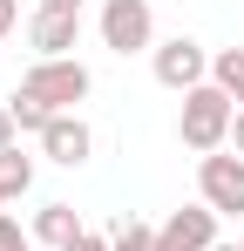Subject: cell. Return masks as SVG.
Segmentation results:
<instances>
[{"label":"cell","mask_w":244,"mask_h":251,"mask_svg":"<svg viewBox=\"0 0 244 251\" xmlns=\"http://www.w3.org/2000/svg\"><path fill=\"white\" fill-rule=\"evenodd\" d=\"M231 123H238V102L217 82H203V88H190L183 109H176V143H183L190 156H217V150H231Z\"/></svg>","instance_id":"cell-1"},{"label":"cell","mask_w":244,"mask_h":251,"mask_svg":"<svg viewBox=\"0 0 244 251\" xmlns=\"http://www.w3.org/2000/svg\"><path fill=\"white\" fill-rule=\"evenodd\" d=\"M14 21H21V0H0V41L14 34Z\"/></svg>","instance_id":"cell-15"},{"label":"cell","mask_w":244,"mask_h":251,"mask_svg":"<svg viewBox=\"0 0 244 251\" xmlns=\"http://www.w3.org/2000/svg\"><path fill=\"white\" fill-rule=\"evenodd\" d=\"M238 251H244V245H238Z\"/></svg>","instance_id":"cell-21"},{"label":"cell","mask_w":244,"mask_h":251,"mask_svg":"<svg viewBox=\"0 0 244 251\" xmlns=\"http://www.w3.org/2000/svg\"><path fill=\"white\" fill-rule=\"evenodd\" d=\"M14 143H21V129H14V109L0 102V150H14Z\"/></svg>","instance_id":"cell-14"},{"label":"cell","mask_w":244,"mask_h":251,"mask_svg":"<svg viewBox=\"0 0 244 251\" xmlns=\"http://www.w3.org/2000/svg\"><path fill=\"white\" fill-rule=\"evenodd\" d=\"M68 251H116V245H109V238H95V231H81V238H75Z\"/></svg>","instance_id":"cell-16"},{"label":"cell","mask_w":244,"mask_h":251,"mask_svg":"<svg viewBox=\"0 0 244 251\" xmlns=\"http://www.w3.org/2000/svg\"><path fill=\"white\" fill-rule=\"evenodd\" d=\"M41 156L61 170H81L88 156H95V129L81 123V116H54V123L41 129Z\"/></svg>","instance_id":"cell-7"},{"label":"cell","mask_w":244,"mask_h":251,"mask_svg":"<svg viewBox=\"0 0 244 251\" xmlns=\"http://www.w3.org/2000/svg\"><path fill=\"white\" fill-rule=\"evenodd\" d=\"M210 82L244 109V48H217V54H210Z\"/></svg>","instance_id":"cell-10"},{"label":"cell","mask_w":244,"mask_h":251,"mask_svg":"<svg viewBox=\"0 0 244 251\" xmlns=\"http://www.w3.org/2000/svg\"><path fill=\"white\" fill-rule=\"evenodd\" d=\"M149 68H156V82H163V88L190 95V88H203V82H210V48H203V41H190V34H170V41H156Z\"/></svg>","instance_id":"cell-4"},{"label":"cell","mask_w":244,"mask_h":251,"mask_svg":"<svg viewBox=\"0 0 244 251\" xmlns=\"http://www.w3.org/2000/svg\"><path fill=\"white\" fill-rule=\"evenodd\" d=\"M109 245H116V251H156V231H149L143 217H116V231H109Z\"/></svg>","instance_id":"cell-11"},{"label":"cell","mask_w":244,"mask_h":251,"mask_svg":"<svg viewBox=\"0 0 244 251\" xmlns=\"http://www.w3.org/2000/svg\"><path fill=\"white\" fill-rule=\"evenodd\" d=\"M0 217H7V197H0Z\"/></svg>","instance_id":"cell-20"},{"label":"cell","mask_w":244,"mask_h":251,"mask_svg":"<svg viewBox=\"0 0 244 251\" xmlns=\"http://www.w3.org/2000/svg\"><path fill=\"white\" fill-rule=\"evenodd\" d=\"M75 238H81V217H75V204H41V210H34V245L68 251Z\"/></svg>","instance_id":"cell-8"},{"label":"cell","mask_w":244,"mask_h":251,"mask_svg":"<svg viewBox=\"0 0 244 251\" xmlns=\"http://www.w3.org/2000/svg\"><path fill=\"white\" fill-rule=\"evenodd\" d=\"M88 88H95V75L81 68L75 54L68 61H34L21 75V95H34L48 116H75V102H88Z\"/></svg>","instance_id":"cell-2"},{"label":"cell","mask_w":244,"mask_h":251,"mask_svg":"<svg viewBox=\"0 0 244 251\" xmlns=\"http://www.w3.org/2000/svg\"><path fill=\"white\" fill-rule=\"evenodd\" d=\"M197 197L217 210V217H238V210H244V156H238V150L197 156Z\"/></svg>","instance_id":"cell-5"},{"label":"cell","mask_w":244,"mask_h":251,"mask_svg":"<svg viewBox=\"0 0 244 251\" xmlns=\"http://www.w3.org/2000/svg\"><path fill=\"white\" fill-rule=\"evenodd\" d=\"M210 251H238V245H210Z\"/></svg>","instance_id":"cell-19"},{"label":"cell","mask_w":244,"mask_h":251,"mask_svg":"<svg viewBox=\"0 0 244 251\" xmlns=\"http://www.w3.org/2000/svg\"><path fill=\"white\" fill-rule=\"evenodd\" d=\"M0 251H34V231H21V217H0Z\"/></svg>","instance_id":"cell-13"},{"label":"cell","mask_w":244,"mask_h":251,"mask_svg":"<svg viewBox=\"0 0 244 251\" xmlns=\"http://www.w3.org/2000/svg\"><path fill=\"white\" fill-rule=\"evenodd\" d=\"M102 48L109 54H156V14H149V0H102Z\"/></svg>","instance_id":"cell-3"},{"label":"cell","mask_w":244,"mask_h":251,"mask_svg":"<svg viewBox=\"0 0 244 251\" xmlns=\"http://www.w3.org/2000/svg\"><path fill=\"white\" fill-rule=\"evenodd\" d=\"M27 190H34V156L14 143V150H0V197L14 204V197H27Z\"/></svg>","instance_id":"cell-9"},{"label":"cell","mask_w":244,"mask_h":251,"mask_svg":"<svg viewBox=\"0 0 244 251\" xmlns=\"http://www.w3.org/2000/svg\"><path fill=\"white\" fill-rule=\"evenodd\" d=\"M7 109H14V129H27V136H41V129L54 123V116H48V109H41L34 95H21V88H14V95H7Z\"/></svg>","instance_id":"cell-12"},{"label":"cell","mask_w":244,"mask_h":251,"mask_svg":"<svg viewBox=\"0 0 244 251\" xmlns=\"http://www.w3.org/2000/svg\"><path fill=\"white\" fill-rule=\"evenodd\" d=\"M41 7H81V0H41Z\"/></svg>","instance_id":"cell-18"},{"label":"cell","mask_w":244,"mask_h":251,"mask_svg":"<svg viewBox=\"0 0 244 251\" xmlns=\"http://www.w3.org/2000/svg\"><path fill=\"white\" fill-rule=\"evenodd\" d=\"M231 150L244 156V109H238V123H231Z\"/></svg>","instance_id":"cell-17"},{"label":"cell","mask_w":244,"mask_h":251,"mask_svg":"<svg viewBox=\"0 0 244 251\" xmlns=\"http://www.w3.org/2000/svg\"><path fill=\"white\" fill-rule=\"evenodd\" d=\"M75 41H81V7H34V21H27L34 61H68Z\"/></svg>","instance_id":"cell-6"}]
</instances>
